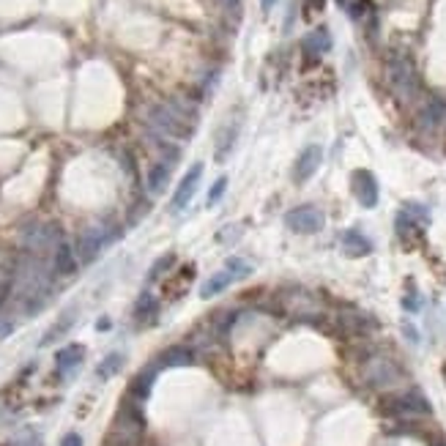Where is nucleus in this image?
Listing matches in <instances>:
<instances>
[{
  "label": "nucleus",
  "mask_w": 446,
  "mask_h": 446,
  "mask_svg": "<svg viewBox=\"0 0 446 446\" xmlns=\"http://www.w3.org/2000/svg\"><path fill=\"white\" fill-rule=\"evenodd\" d=\"M96 329H99V332H107V329H110V318H102V320L96 323Z\"/></svg>",
  "instance_id": "72a5a7b5"
},
{
  "label": "nucleus",
  "mask_w": 446,
  "mask_h": 446,
  "mask_svg": "<svg viewBox=\"0 0 446 446\" xmlns=\"http://www.w3.org/2000/svg\"><path fill=\"white\" fill-rule=\"evenodd\" d=\"M246 274H249V263L241 260V258H230V260L224 263L222 271H217L214 277H208L200 285V299H214V296H219L227 285H233L236 279H244Z\"/></svg>",
  "instance_id": "20e7f679"
},
{
  "label": "nucleus",
  "mask_w": 446,
  "mask_h": 446,
  "mask_svg": "<svg viewBox=\"0 0 446 446\" xmlns=\"http://www.w3.org/2000/svg\"><path fill=\"white\" fill-rule=\"evenodd\" d=\"M85 358V348L83 345H66V348H61L58 354H55V367H58V373L68 378L77 367H80V361Z\"/></svg>",
  "instance_id": "ddd939ff"
},
{
  "label": "nucleus",
  "mask_w": 446,
  "mask_h": 446,
  "mask_svg": "<svg viewBox=\"0 0 446 446\" xmlns=\"http://www.w3.org/2000/svg\"><path fill=\"white\" fill-rule=\"evenodd\" d=\"M320 162H323V148L320 145H307L299 159H296V164H293V181L296 183H304V181H310L318 173V167H320Z\"/></svg>",
  "instance_id": "1a4fd4ad"
},
{
  "label": "nucleus",
  "mask_w": 446,
  "mask_h": 446,
  "mask_svg": "<svg viewBox=\"0 0 446 446\" xmlns=\"http://www.w3.org/2000/svg\"><path fill=\"white\" fill-rule=\"evenodd\" d=\"M389 80H392V88L400 93L402 99H411L414 90H416V74H414V66L408 61H392L389 64Z\"/></svg>",
  "instance_id": "6e6552de"
},
{
  "label": "nucleus",
  "mask_w": 446,
  "mask_h": 446,
  "mask_svg": "<svg viewBox=\"0 0 446 446\" xmlns=\"http://www.w3.org/2000/svg\"><path fill=\"white\" fill-rule=\"evenodd\" d=\"M236 137H239V121H227L222 129L217 132V159H219V162H224L227 154L233 151Z\"/></svg>",
  "instance_id": "6ab92c4d"
},
{
  "label": "nucleus",
  "mask_w": 446,
  "mask_h": 446,
  "mask_svg": "<svg viewBox=\"0 0 446 446\" xmlns=\"http://www.w3.org/2000/svg\"><path fill=\"white\" fill-rule=\"evenodd\" d=\"M14 329H17V320H14V318L0 315V339H6L8 334H14Z\"/></svg>",
  "instance_id": "bb28decb"
},
{
  "label": "nucleus",
  "mask_w": 446,
  "mask_h": 446,
  "mask_svg": "<svg viewBox=\"0 0 446 446\" xmlns=\"http://www.w3.org/2000/svg\"><path fill=\"white\" fill-rule=\"evenodd\" d=\"M274 3H277V0H263V3H260V6H263V11H271V8H274Z\"/></svg>",
  "instance_id": "f704fd0d"
},
{
  "label": "nucleus",
  "mask_w": 446,
  "mask_h": 446,
  "mask_svg": "<svg viewBox=\"0 0 446 446\" xmlns=\"http://www.w3.org/2000/svg\"><path fill=\"white\" fill-rule=\"evenodd\" d=\"M326 222V217H323V211L313 205V203H307V205H296L293 211L285 214V224H288L293 233H301V236H313L318 233L320 227Z\"/></svg>",
  "instance_id": "423d86ee"
},
{
  "label": "nucleus",
  "mask_w": 446,
  "mask_h": 446,
  "mask_svg": "<svg viewBox=\"0 0 446 446\" xmlns=\"http://www.w3.org/2000/svg\"><path fill=\"white\" fill-rule=\"evenodd\" d=\"M224 11H233V14H239V8H241V3L239 0H222Z\"/></svg>",
  "instance_id": "2f4dec72"
},
{
  "label": "nucleus",
  "mask_w": 446,
  "mask_h": 446,
  "mask_svg": "<svg viewBox=\"0 0 446 446\" xmlns=\"http://www.w3.org/2000/svg\"><path fill=\"white\" fill-rule=\"evenodd\" d=\"M157 373L159 367L154 364V367H148V370H143L140 375H134L132 386H129V397L137 402H143L148 394H151V386H154V380H157Z\"/></svg>",
  "instance_id": "f3484780"
},
{
  "label": "nucleus",
  "mask_w": 446,
  "mask_h": 446,
  "mask_svg": "<svg viewBox=\"0 0 446 446\" xmlns=\"http://www.w3.org/2000/svg\"><path fill=\"white\" fill-rule=\"evenodd\" d=\"M224 189H227V179H217L214 181V186H211V189H208V198H205V205H208V208H211V205H217V203L222 200L224 198Z\"/></svg>",
  "instance_id": "393cba45"
},
{
  "label": "nucleus",
  "mask_w": 446,
  "mask_h": 446,
  "mask_svg": "<svg viewBox=\"0 0 446 446\" xmlns=\"http://www.w3.org/2000/svg\"><path fill=\"white\" fill-rule=\"evenodd\" d=\"M367 380L375 386V389H389L400 380V370L389 361V358H373L367 364Z\"/></svg>",
  "instance_id": "9b49d317"
},
{
  "label": "nucleus",
  "mask_w": 446,
  "mask_h": 446,
  "mask_svg": "<svg viewBox=\"0 0 446 446\" xmlns=\"http://www.w3.org/2000/svg\"><path fill=\"white\" fill-rule=\"evenodd\" d=\"M148 121L159 134L164 137H176V140H186L195 134L198 126V110L183 104L179 99H170V102H162L154 104L148 112Z\"/></svg>",
  "instance_id": "f257e3e1"
},
{
  "label": "nucleus",
  "mask_w": 446,
  "mask_h": 446,
  "mask_svg": "<svg viewBox=\"0 0 446 446\" xmlns=\"http://www.w3.org/2000/svg\"><path fill=\"white\" fill-rule=\"evenodd\" d=\"M307 8H313V11H323V0H307Z\"/></svg>",
  "instance_id": "473e14b6"
},
{
  "label": "nucleus",
  "mask_w": 446,
  "mask_h": 446,
  "mask_svg": "<svg viewBox=\"0 0 446 446\" xmlns=\"http://www.w3.org/2000/svg\"><path fill=\"white\" fill-rule=\"evenodd\" d=\"M200 179H203V164L200 162H195V164L189 167V173L181 179L179 189H176V195H173V200H170V208H173V211H181V208L189 205V200H192L195 192H198Z\"/></svg>",
  "instance_id": "9d476101"
},
{
  "label": "nucleus",
  "mask_w": 446,
  "mask_h": 446,
  "mask_svg": "<svg viewBox=\"0 0 446 446\" xmlns=\"http://www.w3.org/2000/svg\"><path fill=\"white\" fill-rule=\"evenodd\" d=\"M157 315H159V301L151 293H143V296L137 299V304H134V318H137V323H154Z\"/></svg>",
  "instance_id": "412c9836"
},
{
  "label": "nucleus",
  "mask_w": 446,
  "mask_h": 446,
  "mask_svg": "<svg viewBox=\"0 0 446 446\" xmlns=\"http://www.w3.org/2000/svg\"><path fill=\"white\" fill-rule=\"evenodd\" d=\"M173 263H176V255H173V252H167L164 258H159L157 263L151 266V271H148V282H157L159 277H162V274H164L167 268L173 266Z\"/></svg>",
  "instance_id": "b1692460"
},
{
  "label": "nucleus",
  "mask_w": 446,
  "mask_h": 446,
  "mask_svg": "<svg viewBox=\"0 0 446 446\" xmlns=\"http://www.w3.org/2000/svg\"><path fill=\"white\" fill-rule=\"evenodd\" d=\"M14 444L17 446H42V438H39L36 430H23V433L14 438Z\"/></svg>",
  "instance_id": "a878e982"
},
{
  "label": "nucleus",
  "mask_w": 446,
  "mask_h": 446,
  "mask_svg": "<svg viewBox=\"0 0 446 446\" xmlns=\"http://www.w3.org/2000/svg\"><path fill=\"white\" fill-rule=\"evenodd\" d=\"M173 164H176V159H162L157 162L151 170H148V192L151 195H159V192H164V186H167V181H170V173H173Z\"/></svg>",
  "instance_id": "4468645a"
},
{
  "label": "nucleus",
  "mask_w": 446,
  "mask_h": 446,
  "mask_svg": "<svg viewBox=\"0 0 446 446\" xmlns=\"http://www.w3.org/2000/svg\"><path fill=\"white\" fill-rule=\"evenodd\" d=\"M301 47H304V52H307V55L320 58L323 52H329V49H332V36H329V30H326V28H318V30H313V33L301 42Z\"/></svg>",
  "instance_id": "aec40b11"
},
{
  "label": "nucleus",
  "mask_w": 446,
  "mask_h": 446,
  "mask_svg": "<svg viewBox=\"0 0 446 446\" xmlns=\"http://www.w3.org/2000/svg\"><path fill=\"white\" fill-rule=\"evenodd\" d=\"M383 411L389 416H397V419H411V416H427L433 414L430 402L424 397L419 389H408L405 394H392L383 400Z\"/></svg>",
  "instance_id": "f03ea898"
},
{
  "label": "nucleus",
  "mask_w": 446,
  "mask_h": 446,
  "mask_svg": "<svg viewBox=\"0 0 446 446\" xmlns=\"http://www.w3.org/2000/svg\"><path fill=\"white\" fill-rule=\"evenodd\" d=\"M337 3H339V6H348V0H337Z\"/></svg>",
  "instance_id": "c9c22d12"
},
{
  "label": "nucleus",
  "mask_w": 446,
  "mask_h": 446,
  "mask_svg": "<svg viewBox=\"0 0 446 446\" xmlns=\"http://www.w3.org/2000/svg\"><path fill=\"white\" fill-rule=\"evenodd\" d=\"M11 293H14V279H8V282H0V310L6 307V301L11 299Z\"/></svg>",
  "instance_id": "c85d7f7f"
},
{
  "label": "nucleus",
  "mask_w": 446,
  "mask_h": 446,
  "mask_svg": "<svg viewBox=\"0 0 446 446\" xmlns=\"http://www.w3.org/2000/svg\"><path fill=\"white\" fill-rule=\"evenodd\" d=\"M402 307H405L408 313H416V310L422 307V301H419V293H414V290H411V293H405V299H402Z\"/></svg>",
  "instance_id": "cd10ccee"
},
{
  "label": "nucleus",
  "mask_w": 446,
  "mask_h": 446,
  "mask_svg": "<svg viewBox=\"0 0 446 446\" xmlns=\"http://www.w3.org/2000/svg\"><path fill=\"white\" fill-rule=\"evenodd\" d=\"M74 320H77V307H68V310H64V313H61V318H58V320L49 326V332L42 337V345H52V342H58L61 337H66L68 329L74 326Z\"/></svg>",
  "instance_id": "dca6fc26"
},
{
  "label": "nucleus",
  "mask_w": 446,
  "mask_h": 446,
  "mask_svg": "<svg viewBox=\"0 0 446 446\" xmlns=\"http://www.w3.org/2000/svg\"><path fill=\"white\" fill-rule=\"evenodd\" d=\"M339 244H342V249H345L351 258H361V255H370V252H373V241H370L364 233H358V230H345V233L339 236Z\"/></svg>",
  "instance_id": "2eb2a0df"
},
{
  "label": "nucleus",
  "mask_w": 446,
  "mask_h": 446,
  "mask_svg": "<svg viewBox=\"0 0 446 446\" xmlns=\"http://www.w3.org/2000/svg\"><path fill=\"white\" fill-rule=\"evenodd\" d=\"M446 115V102H441V99H430L427 104H424V110L419 112V121H422V126H438L441 121H444Z\"/></svg>",
  "instance_id": "4be33fe9"
},
{
  "label": "nucleus",
  "mask_w": 446,
  "mask_h": 446,
  "mask_svg": "<svg viewBox=\"0 0 446 446\" xmlns=\"http://www.w3.org/2000/svg\"><path fill=\"white\" fill-rule=\"evenodd\" d=\"M195 361V354L189 351V348H183V345H176V348H167L162 356L157 358V367H189Z\"/></svg>",
  "instance_id": "a211bd4d"
},
{
  "label": "nucleus",
  "mask_w": 446,
  "mask_h": 446,
  "mask_svg": "<svg viewBox=\"0 0 446 446\" xmlns=\"http://www.w3.org/2000/svg\"><path fill=\"white\" fill-rule=\"evenodd\" d=\"M402 332H405V337H408L411 342H419V332H416L411 323H405V326H402Z\"/></svg>",
  "instance_id": "7c9ffc66"
},
{
  "label": "nucleus",
  "mask_w": 446,
  "mask_h": 446,
  "mask_svg": "<svg viewBox=\"0 0 446 446\" xmlns=\"http://www.w3.org/2000/svg\"><path fill=\"white\" fill-rule=\"evenodd\" d=\"M115 236H118V233H115L112 227H102V224L83 230L80 239H77V249H74V252H77V260H80V263H90L104 246L110 244Z\"/></svg>",
  "instance_id": "39448f33"
},
{
  "label": "nucleus",
  "mask_w": 446,
  "mask_h": 446,
  "mask_svg": "<svg viewBox=\"0 0 446 446\" xmlns=\"http://www.w3.org/2000/svg\"><path fill=\"white\" fill-rule=\"evenodd\" d=\"M64 241V233L58 224H33L28 233H23V244L28 255L47 258L55 252V246Z\"/></svg>",
  "instance_id": "7ed1b4c3"
},
{
  "label": "nucleus",
  "mask_w": 446,
  "mask_h": 446,
  "mask_svg": "<svg viewBox=\"0 0 446 446\" xmlns=\"http://www.w3.org/2000/svg\"><path fill=\"white\" fill-rule=\"evenodd\" d=\"M351 189H354V195H356V200L364 205V208H375L378 205V181L375 176L370 173V170H356L354 176H351Z\"/></svg>",
  "instance_id": "0eeeda50"
},
{
  "label": "nucleus",
  "mask_w": 446,
  "mask_h": 446,
  "mask_svg": "<svg viewBox=\"0 0 446 446\" xmlns=\"http://www.w3.org/2000/svg\"><path fill=\"white\" fill-rule=\"evenodd\" d=\"M61 446H83V435H80V433H66Z\"/></svg>",
  "instance_id": "c756f323"
},
{
  "label": "nucleus",
  "mask_w": 446,
  "mask_h": 446,
  "mask_svg": "<svg viewBox=\"0 0 446 446\" xmlns=\"http://www.w3.org/2000/svg\"><path fill=\"white\" fill-rule=\"evenodd\" d=\"M77 266H80V260H77L74 246L68 244V241H61V244L55 246V252H52V271H55V277H71L77 271Z\"/></svg>",
  "instance_id": "f8f14e48"
},
{
  "label": "nucleus",
  "mask_w": 446,
  "mask_h": 446,
  "mask_svg": "<svg viewBox=\"0 0 446 446\" xmlns=\"http://www.w3.org/2000/svg\"><path fill=\"white\" fill-rule=\"evenodd\" d=\"M123 354H118V351H112V354H107V356L99 361V367H96V375L102 380H110L121 367H123Z\"/></svg>",
  "instance_id": "5701e85b"
}]
</instances>
